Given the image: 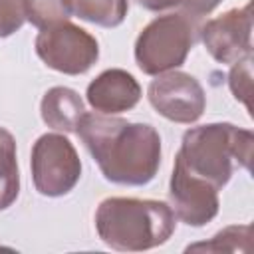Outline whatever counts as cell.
I'll return each instance as SVG.
<instances>
[{
  "label": "cell",
  "instance_id": "5bb4252c",
  "mask_svg": "<svg viewBox=\"0 0 254 254\" xmlns=\"http://www.w3.org/2000/svg\"><path fill=\"white\" fill-rule=\"evenodd\" d=\"M26 20L36 28H48L65 22L71 16L69 0H22Z\"/></svg>",
  "mask_w": 254,
  "mask_h": 254
},
{
  "label": "cell",
  "instance_id": "3957f363",
  "mask_svg": "<svg viewBox=\"0 0 254 254\" xmlns=\"http://www.w3.org/2000/svg\"><path fill=\"white\" fill-rule=\"evenodd\" d=\"M252 145L250 129L232 123H206L183 135L175 163L220 190L236 169H250Z\"/></svg>",
  "mask_w": 254,
  "mask_h": 254
},
{
  "label": "cell",
  "instance_id": "5b68a950",
  "mask_svg": "<svg viewBox=\"0 0 254 254\" xmlns=\"http://www.w3.org/2000/svg\"><path fill=\"white\" fill-rule=\"evenodd\" d=\"M32 181L44 196H64L79 183L81 161L67 137L62 133H44L32 147Z\"/></svg>",
  "mask_w": 254,
  "mask_h": 254
},
{
  "label": "cell",
  "instance_id": "2e32d148",
  "mask_svg": "<svg viewBox=\"0 0 254 254\" xmlns=\"http://www.w3.org/2000/svg\"><path fill=\"white\" fill-rule=\"evenodd\" d=\"M228 85L232 95L242 101L250 109V87H252V56L242 58L240 62L234 64L228 75Z\"/></svg>",
  "mask_w": 254,
  "mask_h": 254
},
{
  "label": "cell",
  "instance_id": "d6986e66",
  "mask_svg": "<svg viewBox=\"0 0 254 254\" xmlns=\"http://www.w3.org/2000/svg\"><path fill=\"white\" fill-rule=\"evenodd\" d=\"M139 6H143L145 10H151V12H161V10H167V8H173V6H179L181 0H137Z\"/></svg>",
  "mask_w": 254,
  "mask_h": 254
},
{
  "label": "cell",
  "instance_id": "30bf717a",
  "mask_svg": "<svg viewBox=\"0 0 254 254\" xmlns=\"http://www.w3.org/2000/svg\"><path fill=\"white\" fill-rule=\"evenodd\" d=\"M85 97L95 111L103 115H117L133 109L139 103L141 85L129 71L111 67L101 71L87 85Z\"/></svg>",
  "mask_w": 254,
  "mask_h": 254
},
{
  "label": "cell",
  "instance_id": "277c9868",
  "mask_svg": "<svg viewBox=\"0 0 254 254\" xmlns=\"http://www.w3.org/2000/svg\"><path fill=\"white\" fill-rule=\"evenodd\" d=\"M200 36L198 18L187 12H171L149 22L135 42V62L147 75H159L181 67Z\"/></svg>",
  "mask_w": 254,
  "mask_h": 254
},
{
  "label": "cell",
  "instance_id": "8992f818",
  "mask_svg": "<svg viewBox=\"0 0 254 254\" xmlns=\"http://www.w3.org/2000/svg\"><path fill=\"white\" fill-rule=\"evenodd\" d=\"M34 46L38 58L48 67L65 75L85 73L99 58L97 40L69 20L42 28Z\"/></svg>",
  "mask_w": 254,
  "mask_h": 254
},
{
  "label": "cell",
  "instance_id": "9a60e30c",
  "mask_svg": "<svg viewBox=\"0 0 254 254\" xmlns=\"http://www.w3.org/2000/svg\"><path fill=\"white\" fill-rule=\"evenodd\" d=\"M250 240V226H226L218 234L210 238V242H198L187 248V252L196 250H208V252H236V250H248Z\"/></svg>",
  "mask_w": 254,
  "mask_h": 254
},
{
  "label": "cell",
  "instance_id": "4fadbf2b",
  "mask_svg": "<svg viewBox=\"0 0 254 254\" xmlns=\"http://www.w3.org/2000/svg\"><path fill=\"white\" fill-rule=\"evenodd\" d=\"M71 14L101 28L119 26L129 10V0H69Z\"/></svg>",
  "mask_w": 254,
  "mask_h": 254
},
{
  "label": "cell",
  "instance_id": "e0dca14e",
  "mask_svg": "<svg viewBox=\"0 0 254 254\" xmlns=\"http://www.w3.org/2000/svg\"><path fill=\"white\" fill-rule=\"evenodd\" d=\"M26 22L22 0H0V38H8Z\"/></svg>",
  "mask_w": 254,
  "mask_h": 254
},
{
  "label": "cell",
  "instance_id": "9c48e42d",
  "mask_svg": "<svg viewBox=\"0 0 254 254\" xmlns=\"http://www.w3.org/2000/svg\"><path fill=\"white\" fill-rule=\"evenodd\" d=\"M169 200L175 216L189 226H204L218 214V189L190 175L179 163L173 167Z\"/></svg>",
  "mask_w": 254,
  "mask_h": 254
},
{
  "label": "cell",
  "instance_id": "52a82bcc",
  "mask_svg": "<svg viewBox=\"0 0 254 254\" xmlns=\"http://www.w3.org/2000/svg\"><path fill=\"white\" fill-rule=\"evenodd\" d=\"M153 109L173 123L190 125L200 119L206 107V95L196 77L185 71L159 73L147 89Z\"/></svg>",
  "mask_w": 254,
  "mask_h": 254
},
{
  "label": "cell",
  "instance_id": "7c38bea8",
  "mask_svg": "<svg viewBox=\"0 0 254 254\" xmlns=\"http://www.w3.org/2000/svg\"><path fill=\"white\" fill-rule=\"evenodd\" d=\"M20 192V171L16 159V141L10 131L0 127V210L14 204Z\"/></svg>",
  "mask_w": 254,
  "mask_h": 254
},
{
  "label": "cell",
  "instance_id": "ac0fdd59",
  "mask_svg": "<svg viewBox=\"0 0 254 254\" xmlns=\"http://www.w3.org/2000/svg\"><path fill=\"white\" fill-rule=\"evenodd\" d=\"M222 0H181L183 12L194 16V18H202L206 14H210Z\"/></svg>",
  "mask_w": 254,
  "mask_h": 254
},
{
  "label": "cell",
  "instance_id": "8fae6325",
  "mask_svg": "<svg viewBox=\"0 0 254 254\" xmlns=\"http://www.w3.org/2000/svg\"><path fill=\"white\" fill-rule=\"evenodd\" d=\"M40 113L48 127L71 133L77 129V123L85 113V105L77 91L64 85H56L44 93Z\"/></svg>",
  "mask_w": 254,
  "mask_h": 254
},
{
  "label": "cell",
  "instance_id": "ba28073f",
  "mask_svg": "<svg viewBox=\"0 0 254 254\" xmlns=\"http://www.w3.org/2000/svg\"><path fill=\"white\" fill-rule=\"evenodd\" d=\"M200 40L218 64H236L252 56V2L202 24Z\"/></svg>",
  "mask_w": 254,
  "mask_h": 254
},
{
  "label": "cell",
  "instance_id": "6da1fadb",
  "mask_svg": "<svg viewBox=\"0 0 254 254\" xmlns=\"http://www.w3.org/2000/svg\"><path fill=\"white\" fill-rule=\"evenodd\" d=\"M75 133L109 183L143 187L161 167V137L149 123L83 113Z\"/></svg>",
  "mask_w": 254,
  "mask_h": 254
},
{
  "label": "cell",
  "instance_id": "7a4b0ae2",
  "mask_svg": "<svg viewBox=\"0 0 254 254\" xmlns=\"http://www.w3.org/2000/svg\"><path fill=\"white\" fill-rule=\"evenodd\" d=\"M177 226V216L163 200L111 196L95 210V230L113 250L141 252L165 244Z\"/></svg>",
  "mask_w": 254,
  "mask_h": 254
}]
</instances>
